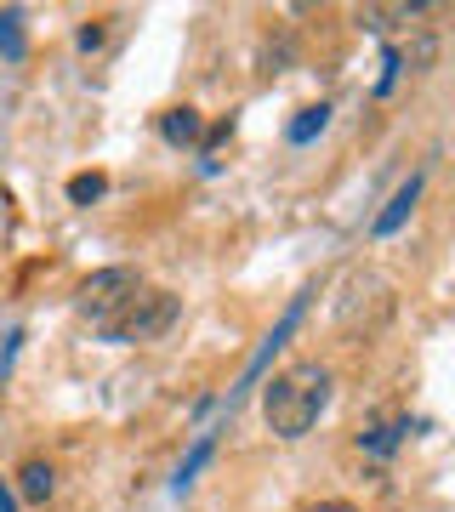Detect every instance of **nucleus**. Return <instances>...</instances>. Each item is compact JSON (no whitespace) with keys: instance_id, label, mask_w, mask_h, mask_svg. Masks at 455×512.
Listing matches in <instances>:
<instances>
[{"instance_id":"f257e3e1","label":"nucleus","mask_w":455,"mask_h":512,"mask_svg":"<svg viewBox=\"0 0 455 512\" xmlns=\"http://www.w3.org/2000/svg\"><path fill=\"white\" fill-rule=\"evenodd\" d=\"M330 404V370L313 365V359H302V365L279 370L268 382V393H262V410H268V427L279 433V439H302L313 421H319V410Z\"/></svg>"},{"instance_id":"f03ea898","label":"nucleus","mask_w":455,"mask_h":512,"mask_svg":"<svg viewBox=\"0 0 455 512\" xmlns=\"http://www.w3.org/2000/svg\"><path fill=\"white\" fill-rule=\"evenodd\" d=\"M177 313H182V302L171 291H148L143 285L109 325H97V330H103L109 342H154V336H165V330L177 325Z\"/></svg>"},{"instance_id":"7ed1b4c3","label":"nucleus","mask_w":455,"mask_h":512,"mask_svg":"<svg viewBox=\"0 0 455 512\" xmlns=\"http://www.w3.org/2000/svg\"><path fill=\"white\" fill-rule=\"evenodd\" d=\"M137 291H143V274H137V268H97V274L80 279V291H74V308L86 313L91 325H109V319L126 308Z\"/></svg>"},{"instance_id":"20e7f679","label":"nucleus","mask_w":455,"mask_h":512,"mask_svg":"<svg viewBox=\"0 0 455 512\" xmlns=\"http://www.w3.org/2000/svg\"><path fill=\"white\" fill-rule=\"evenodd\" d=\"M359 308H370V319L382 325L387 313H393V285H387V279H376V274H353V279H347V296L336 302V319H342V325H353V319H359Z\"/></svg>"},{"instance_id":"39448f33","label":"nucleus","mask_w":455,"mask_h":512,"mask_svg":"<svg viewBox=\"0 0 455 512\" xmlns=\"http://www.w3.org/2000/svg\"><path fill=\"white\" fill-rule=\"evenodd\" d=\"M160 137L171 148H194V143H205V120H200V109H188V103H182V109H165L160 114Z\"/></svg>"},{"instance_id":"423d86ee","label":"nucleus","mask_w":455,"mask_h":512,"mask_svg":"<svg viewBox=\"0 0 455 512\" xmlns=\"http://www.w3.org/2000/svg\"><path fill=\"white\" fill-rule=\"evenodd\" d=\"M433 6L421 0H393V6H359V23L364 29H393V23H410V18H427Z\"/></svg>"},{"instance_id":"0eeeda50","label":"nucleus","mask_w":455,"mask_h":512,"mask_svg":"<svg viewBox=\"0 0 455 512\" xmlns=\"http://www.w3.org/2000/svg\"><path fill=\"white\" fill-rule=\"evenodd\" d=\"M416 200H421V177H410V183L393 194V205H387L382 217H376V239H387V234H399V222L416 211Z\"/></svg>"},{"instance_id":"6e6552de","label":"nucleus","mask_w":455,"mask_h":512,"mask_svg":"<svg viewBox=\"0 0 455 512\" xmlns=\"http://www.w3.org/2000/svg\"><path fill=\"white\" fill-rule=\"evenodd\" d=\"M0 52L12 57V63L29 57V35H23V12H18V6H6V12H0Z\"/></svg>"},{"instance_id":"1a4fd4ad","label":"nucleus","mask_w":455,"mask_h":512,"mask_svg":"<svg viewBox=\"0 0 455 512\" xmlns=\"http://www.w3.org/2000/svg\"><path fill=\"white\" fill-rule=\"evenodd\" d=\"M18 490L29 495V501H46V495L57 490V473L46 467V461H23V473H18Z\"/></svg>"},{"instance_id":"9d476101","label":"nucleus","mask_w":455,"mask_h":512,"mask_svg":"<svg viewBox=\"0 0 455 512\" xmlns=\"http://www.w3.org/2000/svg\"><path fill=\"white\" fill-rule=\"evenodd\" d=\"M325 126H330V109H325V103H313V109H302L291 120V143H313Z\"/></svg>"},{"instance_id":"9b49d317","label":"nucleus","mask_w":455,"mask_h":512,"mask_svg":"<svg viewBox=\"0 0 455 512\" xmlns=\"http://www.w3.org/2000/svg\"><path fill=\"white\" fill-rule=\"evenodd\" d=\"M103 188H109V177H103V171H80V177L69 183V200L74 205H91V200H103Z\"/></svg>"},{"instance_id":"f8f14e48","label":"nucleus","mask_w":455,"mask_h":512,"mask_svg":"<svg viewBox=\"0 0 455 512\" xmlns=\"http://www.w3.org/2000/svg\"><path fill=\"white\" fill-rule=\"evenodd\" d=\"M205 456H211V439H200V444H194V456H188V461L177 467V490H188V478H194V473L205 467Z\"/></svg>"},{"instance_id":"ddd939ff","label":"nucleus","mask_w":455,"mask_h":512,"mask_svg":"<svg viewBox=\"0 0 455 512\" xmlns=\"http://www.w3.org/2000/svg\"><path fill=\"white\" fill-rule=\"evenodd\" d=\"M399 57H404V63H410V69L421 74V69H427V63H433V57H438V46H433V35H421L416 46H410V52H399Z\"/></svg>"},{"instance_id":"4468645a","label":"nucleus","mask_w":455,"mask_h":512,"mask_svg":"<svg viewBox=\"0 0 455 512\" xmlns=\"http://www.w3.org/2000/svg\"><path fill=\"white\" fill-rule=\"evenodd\" d=\"M97 46H103V23H86L80 29V52H97Z\"/></svg>"},{"instance_id":"2eb2a0df","label":"nucleus","mask_w":455,"mask_h":512,"mask_svg":"<svg viewBox=\"0 0 455 512\" xmlns=\"http://www.w3.org/2000/svg\"><path fill=\"white\" fill-rule=\"evenodd\" d=\"M308 512H359V507H353V501H313Z\"/></svg>"}]
</instances>
